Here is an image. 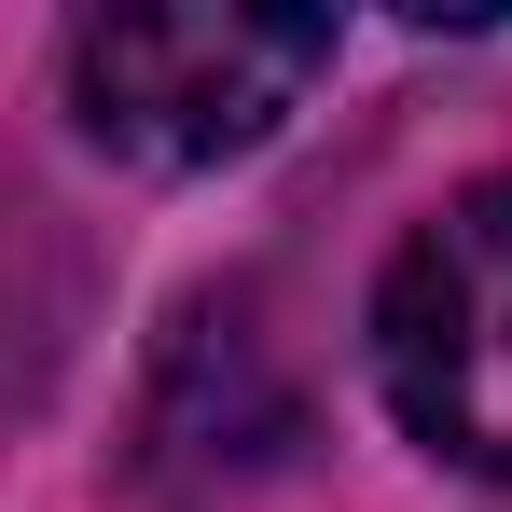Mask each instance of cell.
<instances>
[{
  "label": "cell",
  "instance_id": "7a4b0ae2",
  "mask_svg": "<svg viewBox=\"0 0 512 512\" xmlns=\"http://www.w3.org/2000/svg\"><path fill=\"white\" fill-rule=\"evenodd\" d=\"M374 388L443 471L512 485V167L457 180L374 277Z\"/></svg>",
  "mask_w": 512,
  "mask_h": 512
},
{
  "label": "cell",
  "instance_id": "6da1fadb",
  "mask_svg": "<svg viewBox=\"0 0 512 512\" xmlns=\"http://www.w3.org/2000/svg\"><path fill=\"white\" fill-rule=\"evenodd\" d=\"M56 70H70V125L97 153H125V167H236L333 70V14L153 0V14H84Z\"/></svg>",
  "mask_w": 512,
  "mask_h": 512
}]
</instances>
